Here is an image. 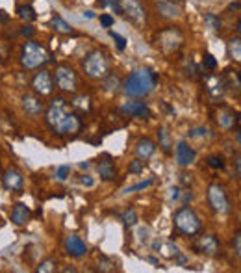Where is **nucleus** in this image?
Masks as SVG:
<instances>
[{
  "label": "nucleus",
  "instance_id": "1",
  "mask_svg": "<svg viewBox=\"0 0 241 273\" xmlns=\"http://www.w3.org/2000/svg\"><path fill=\"white\" fill-rule=\"evenodd\" d=\"M46 123L57 136H67V134H76L82 128V121L78 114L69 112L67 101L62 97H56L46 110Z\"/></svg>",
  "mask_w": 241,
  "mask_h": 273
},
{
  "label": "nucleus",
  "instance_id": "2",
  "mask_svg": "<svg viewBox=\"0 0 241 273\" xmlns=\"http://www.w3.org/2000/svg\"><path fill=\"white\" fill-rule=\"evenodd\" d=\"M158 85V74L152 69H136L125 80V93L130 99H141L150 95Z\"/></svg>",
  "mask_w": 241,
  "mask_h": 273
},
{
  "label": "nucleus",
  "instance_id": "3",
  "mask_svg": "<svg viewBox=\"0 0 241 273\" xmlns=\"http://www.w3.org/2000/svg\"><path fill=\"white\" fill-rule=\"evenodd\" d=\"M82 69H84V73H86L89 78L100 80L109 73V62L104 52L93 51L84 58Z\"/></svg>",
  "mask_w": 241,
  "mask_h": 273
},
{
  "label": "nucleus",
  "instance_id": "4",
  "mask_svg": "<svg viewBox=\"0 0 241 273\" xmlns=\"http://www.w3.org/2000/svg\"><path fill=\"white\" fill-rule=\"evenodd\" d=\"M174 227H176L182 234H186V236H195V234L201 233L202 225L193 208H190V206H182V208L174 214Z\"/></svg>",
  "mask_w": 241,
  "mask_h": 273
},
{
  "label": "nucleus",
  "instance_id": "5",
  "mask_svg": "<svg viewBox=\"0 0 241 273\" xmlns=\"http://www.w3.org/2000/svg\"><path fill=\"white\" fill-rule=\"evenodd\" d=\"M48 52L45 51V47H41L35 41H26L23 45V52H21V63L26 69H37L41 65H45L48 62Z\"/></svg>",
  "mask_w": 241,
  "mask_h": 273
},
{
  "label": "nucleus",
  "instance_id": "6",
  "mask_svg": "<svg viewBox=\"0 0 241 273\" xmlns=\"http://www.w3.org/2000/svg\"><path fill=\"white\" fill-rule=\"evenodd\" d=\"M208 203L213 208V212H217V214H228L230 212L228 195L223 186H219V184H212L208 188Z\"/></svg>",
  "mask_w": 241,
  "mask_h": 273
},
{
  "label": "nucleus",
  "instance_id": "7",
  "mask_svg": "<svg viewBox=\"0 0 241 273\" xmlns=\"http://www.w3.org/2000/svg\"><path fill=\"white\" fill-rule=\"evenodd\" d=\"M56 85L65 93H73L76 91V85H78V76H76L75 69L69 67V65H59L56 69Z\"/></svg>",
  "mask_w": 241,
  "mask_h": 273
},
{
  "label": "nucleus",
  "instance_id": "8",
  "mask_svg": "<svg viewBox=\"0 0 241 273\" xmlns=\"http://www.w3.org/2000/svg\"><path fill=\"white\" fill-rule=\"evenodd\" d=\"M123 15H127L132 23L143 24L147 21V12H145L141 0H123Z\"/></svg>",
  "mask_w": 241,
  "mask_h": 273
},
{
  "label": "nucleus",
  "instance_id": "9",
  "mask_svg": "<svg viewBox=\"0 0 241 273\" xmlns=\"http://www.w3.org/2000/svg\"><path fill=\"white\" fill-rule=\"evenodd\" d=\"M182 43H184V37L176 28H167L160 34V47L167 52L178 51L182 47Z\"/></svg>",
  "mask_w": 241,
  "mask_h": 273
},
{
  "label": "nucleus",
  "instance_id": "10",
  "mask_svg": "<svg viewBox=\"0 0 241 273\" xmlns=\"http://www.w3.org/2000/svg\"><path fill=\"white\" fill-rule=\"evenodd\" d=\"M32 87H34V91L39 93V95H50L52 89H54V80H52L50 73H48V71L35 73V76L32 78Z\"/></svg>",
  "mask_w": 241,
  "mask_h": 273
},
{
  "label": "nucleus",
  "instance_id": "11",
  "mask_svg": "<svg viewBox=\"0 0 241 273\" xmlns=\"http://www.w3.org/2000/svg\"><path fill=\"white\" fill-rule=\"evenodd\" d=\"M174 156H176V162L180 167H188V165H191L195 162L197 153H195V149H191L186 142H178Z\"/></svg>",
  "mask_w": 241,
  "mask_h": 273
},
{
  "label": "nucleus",
  "instance_id": "12",
  "mask_svg": "<svg viewBox=\"0 0 241 273\" xmlns=\"http://www.w3.org/2000/svg\"><path fill=\"white\" fill-rule=\"evenodd\" d=\"M197 249L208 256H215L219 255V251H221V244H219V240L215 238L213 234H204V236H201V240L197 242Z\"/></svg>",
  "mask_w": 241,
  "mask_h": 273
},
{
  "label": "nucleus",
  "instance_id": "13",
  "mask_svg": "<svg viewBox=\"0 0 241 273\" xmlns=\"http://www.w3.org/2000/svg\"><path fill=\"white\" fill-rule=\"evenodd\" d=\"M65 251H67L71 256L80 258V256H84L87 253V245L80 236L71 234V236H67V240H65Z\"/></svg>",
  "mask_w": 241,
  "mask_h": 273
},
{
  "label": "nucleus",
  "instance_id": "14",
  "mask_svg": "<svg viewBox=\"0 0 241 273\" xmlns=\"http://www.w3.org/2000/svg\"><path fill=\"white\" fill-rule=\"evenodd\" d=\"M2 184L8 192H21L24 184L23 175L19 173L17 169H8L4 175H2Z\"/></svg>",
  "mask_w": 241,
  "mask_h": 273
},
{
  "label": "nucleus",
  "instance_id": "15",
  "mask_svg": "<svg viewBox=\"0 0 241 273\" xmlns=\"http://www.w3.org/2000/svg\"><path fill=\"white\" fill-rule=\"evenodd\" d=\"M123 112L130 117H139V119H149L150 117V110L147 108L145 103H139V101H130V103L123 104Z\"/></svg>",
  "mask_w": 241,
  "mask_h": 273
},
{
  "label": "nucleus",
  "instance_id": "16",
  "mask_svg": "<svg viewBox=\"0 0 241 273\" xmlns=\"http://www.w3.org/2000/svg\"><path fill=\"white\" fill-rule=\"evenodd\" d=\"M156 12L163 19H178L182 15L180 8L176 4H172V2H167V0H158L156 2Z\"/></svg>",
  "mask_w": 241,
  "mask_h": 273
},
{
  "label": "nucleus",
  "instance_id": "17",
  "mask_svg": "<svg viewBox=\"0 0 241 273\" xmlns=\"http://www.w3.org/2000/svg\"><path fill=\"white\" fill-rule=\"evenodd\" d=\"M23 108L26 112V115L30 117H37L43 112V103L34 95H24L23 97Z\"/></svg>",
  "mask_w": 241,
  "mask_h": 273
},
{
  "label": "nucleus",
  "instance_id": "18",
  "mask_svg": "<svg viewBox=\"0 0 241 273\" xmlns=\"http://www.w3.org/2000/svg\"><path fill=\"white\" fill-rule=\"evenodd\" d=\"M97 169H98V175H100V178H102V180H113L115 175H117L113 162H111V158H109L108 154H106V156L98 162Z\"/></svg>",
  "mask_w": 241,
  "mask_h": 273
},
{
  "label": "nucleus",
  "instance_id": "19",
  "mask_svg": "<svg viewBox=\"0 0 241 273\" xmlns=\"http://www.w3.org/2000/svg\"><path fill=\"white\" fill-rule=\"evenodd\" d=\"M154 153H156V145L154 142H150L149 138H141L138 142V145H136V154L141 160H149Z\"/></svg>",
  "mask_w": 241,
  "mask_h": 273
},
{
  "label": "nucleus",
  "instance_id": "20",
  "mask_svg": "<svg viewBox=\"0 0 241 273\" xmlns=\"http://www.w3.org/2000/svg\"><path fill=\"white\" fill-rule=\"evenodd\" d=\"M30 219V208L23 203H17V205L13 206V212H12V221L15 225H26Z\"/></svg>",
  "mask_w": 241,
  "mask_h": 273
},
{
  "label": "nucleus",
  "instance_id": "21",
  "mask_svg": "<svg viewBox=\"0 0 241 273\" xmlns=\"http://www.w3.org/2000/svg\"><path fill=\"white\" fill-rule=\"evenodd\" d=\"M217 123H219V126H223V128H232L234 123H239V115H234L232 110L223 108V110H219Z\"/></svg>",
  "mask_w": 241,
  "mask_h": 273
},
{
  "label": "nucleus",
  "instance_id": "22",
  "mask_svg": "<svg viewBox=\"0 0 241 273\" xmlns=\"http://www.w3.org/2000/svg\"><path fill=\"white\" fill-rule=\"evenodd\" d=\"M208 93H210L213 99L223 97V93H224V82L223 80H219V78L208 80Z\"/></svg>",
  "mask_w": 241,
  "mask_h": 273
},
{
  "label": "nucleus",
  "instance_id": "23",
  "mask_svg": "<svg viewBox=\"0 0 241 273\" xmlns=\"http://www.w3.org/2000/svg\"><path fill=\"white\" fill-rule=\"evenodd\" d=\"M104 89L108 91V93H115V91L119 89L120 87V80H119V76L117 74H111V73H108L106 76H104Z\"/></svg>",
  "mask_w": 241,
  "mask_h": 273
},
{
  "label": "nucleus",
  "instance_id": "24",
  "mask_svg": "<svg viewBox=\"0 0 241 273\" xmlns=\"http://www.w3.org/2000/svg\"><path fill=\"white\" fill-rule=\"evenodd\" d=\"M73 108H76L80 114H87V112L91 110V97H87V95L76 97L75 101H73Z\"/></svg>",
  "mask_w": 241,
  "mask_h": 273
},
{
  "label": "nucleus",
  "instance_id": "25",
  "mask_svg": "<svg viewBox=\"0 0 241 273\" xmlns=\"http://www.w3.org/2000/svg\"><path fill=\"white\" fill-rule=\"evenodd\" d=\"M228 56L234 60V62H239L241 60V39L239 37H234V39L228 41Z\"/></svg>",
  "mask_w": 241,
  "mask_h": 273
},
{
  "label": "nucleus",
  "instance_id": "26",
  "mask_svg": "<svg viewBox=\"0 0 241 273\" xmlns=\"http://www.w3.org/2000/svg\"><path fill=\"white\" fill-rule=\"evenodd\" d=\"M17 13H19V17L23 19V21H28V23H32V21H35V10L30 4H24V6H19V10H17Z\"/></svg>",
  "mask_w": 241,
  "mask_h": 273
},
{
  "label": "nucleus",
  "instance_id": "27",
  "mask_svg": "<svg viewBox=\"0 0 241 273\" xmlns=\"http://www.w3.org/2000/svg\"><path fill=\"white\" fill-rule=\"evenodd\" d=\"M156 249H163V255L169 256V258H176L178 255H180V251H178V247L172 242H167V244H154Z\"/></svg>",
  "mask_w": 241,
  "mask_h": 273
},
{
  "label": "nucleus",
  "instance_id": "28",
  "mask_svg": "<svg viewBox=\"0 0 241 273\" xmlns=\"http://www.w3.org/2000/svg\"><path fill=\"white\" fill-rule=\"evenodd\" d=\"M204 24L212 32H221V19L217 15H213V13H204Z\"/></svg>",
  "mask_w": 241,
  "mask_h": 273
},
{
  "label": "nucleus",
  "instance_id": "29",
  "mask_svg": "<svg viewBox=\"0 0 241 273\" xmlns=\"http://www.w3.org/2000/svg\"><path fill=\"white\" fill-rule=\"evenodd\" d=\"M52 26H54V30L56 32H62V34H69L71 30V24L67 23V21H64L62 17H54L52 19Z\"/></svg>",
  "mask_w": 241,
  "mask_h": 273
},
{
  "label": "nucleus",
  "instance_id": "30",
  "mask_svg": "<svg viewBox=\"0 0 241 273\" xmlns=\"http://www.w3.org/2000/svg\"><path fill=\"white\" fill-rule=\"evenodd\" d=\"M100 6L109 8L115 15H123V4H120V0H100Z\"/></svg>",
  "mask_w": 241,
  "mask_h": 273
},
{
  "label": "nucleus",
  "instance_id": "31",
  "mask_svg": "<svg viewBox=\"0 0 241 273\" xmlns=\"http://www.w3.org/2000/svg\"><path fill=\"white\" fill-rule=\"evenodd\" d=\"M158 138H160V147L165 151V153H171V142H169V134L167 130L161 126L160 130H158Z\"/></svg>",
  "mask_w": 241,
  "mask_h": 273
},
{
  "label": "nucleus",
  "instance_id": "32",
  "mask_svg": "<svg viewBox=\"0 0 241 273\" xmlns=\"http://www.w3.org/2000/svg\"><path fill=\"white\" fill-rule=\"evenodd\" d=\"M123 221H125V225H127V227H132V225H136V223H138V212L134 210V208H128V210L123 214Z\"/></svg>",
  "mask_w": 241,
  "mask_h": 273
},
{
  "label": "nucleus",
  "instance_id": "33",
  "mask_svg": "<svg viewBox=\"0 0 241 273\" xmlns=\"http://www.w3.org/2000/svg\"><path fill=\"white\" fill-rule=\"evenodd\" d=\"M98 266H100L102 271H115V262L111 258H108V256H100L98 258Z\"/></svg>",
  "mask_w": 241,
  "mask_h": 273
},
{
  "label": "nucleus",
  "instance_id": "34",
  "mask_svg": "<svg viewBox=\"0 0 241 273\" xmlns=\"http://www.w3.org/2000/svg\"><path fill=\"white\" fill-rule=\"evenodd\" d=\"M71 175V165H59L56 169V178L57 180H65Z\"/></svg>",
  "mask_w": 241,
  "mask_h": 273
},
{
  "label": "nucleus",
  "instance_id": "35",
  "mask_svg": "<svg viewBox=\"0 0 241 273\" xmlns=\"http://www.w3.org/2000/svg\"><path fill=\"white\" fill-rule=\"evenodd\" d=\"M150 184H152V178L139 182V184H136V186H130V188L125 190V194H132V192H138V190H145V188H149Z\"/></svg>",
  "mask_w": 241,
  "mask_h": 273
},
{
  "label": "nucleus",
  "instance_id": "36",
  "mask_svg": "<svg viewBox=\"0 0 241 273\" xmlns=\"http://www.w3.org/2000/svg\"><path fill=\"white\" fill-rule=\"evenodd\" d=\"M208 165H210V167H213V169H223L224 162H223V158H221V156H210V158H208Z\"/></svg>",
  "mask_w": 241,
  "mask_h": 273
},
{
  "label": "nucleus",
  "instance_id": "37",
  "mask_svg": "<svg viewBox=\"0 0 241 273\" xmlns=\"http://www.w3.org/2000/svg\"><path fill=\"white\" fill-rule=\"evenodd\" d=\"M54 266H56V262H54V260H45V262H41L39 266H37V271H39V273L54 271Z\"/></svg>",
  "mask_w": 241,
  "mask_h": 273
},
{
  "label": "nucleus",
  "instance_id": "38",
  "mask_svg": "<svg viewBox=\"0 0 241 273\" xmlns=\"http://www.w3.org/2000/svg\"><path fill=\"white\" fill-rule=\"evenodd\" d=\"M109 35L113 37V41L117 43V47H119V51H125L127 49V39L123 37L120 34H117V32H109Z\"/></svg>",
  "mask_w": 241,
  "mask_h": 273
},
{
  "label": "nucleus",
  "instance_id": "39",
  "mask_svg": "<svg viewBox=\"0 0 241 273\" xmlns=\"http://www.w3.org/2000/svg\"><path fill=\"white\" fill-rule=\"evenodd\" d=\"M143 162H139V160H134V162H130V173H134V175H138V173H141L143 171Z\"/></svg>",
  "mask_w": 241,
  "mask_h": 273
},
{
  "label": "nucleus",
  "instance_id": "40",
  "mask_svg": "<svg viewBox=\"0 0 241 273\" xmlns=\"http://www.w3.org/2000/svg\"><path fill=\"white\" fill-rule=\"evenodd\" d=\"M100 23H102V26L109 28V26H113L115 19L111 17V15H108V13H102V15H100Z\"/></svg>",
  "mask_w": 241,
  "mask_h": 273
},
{
  "label": "nucleus",
  "instance_id": "41",
  "mask_svg": "<svg viewBox=\"0 0 241 273\" xmlns=\"http://www.w3.org/2000/svg\"><path fill=\"white\" fill-rule=\"evenodd\" d=\"M234 251H235V255L241 256V233L234 234Z\"/></svg>",
  "mask_w": 241,
  "mask_h": 273
},
{
  "label": "nucleus",
  "instance_id": "42",
  "mask_svg": "<svg viewBox=\"0 0 241 273\" xmlns=\"http://www.w3.org/2000/svg\"><path fill=\"white\" fill-rule=\"evenodd\" d=\"M149 229L147 227H141L138 231V236H139V242H141V244H145V242H149Z\"/></svg>",
  "mask_w": 241,
  "mask_h": 273
},
{
  "label": "nucleus",
  "instance_id": "43",
  "mask_svg": "<svg viewBox=\"0 0 241 273\" xmlns=\"http://www.w3.org/2000/svg\"><path fill=\"white\" fill-rule=\"evenodd\" d=\"M204 65H206L208 69H215L217 67V62H215V58H213L212 54H206V56H204Z\"/></svg>",
  "mask_w": 241,
  "mask_h": 273
},
{
  "label": "nucleus",
  "instance_id": "44",
  "mask_svg": "<svg viewBox=\"0 0 241 273\" xmlns=\"http://www.w3.org/2000/svg\"><path fill=\"white\" fill-rule=\"evenodd\" d=\"M208 134V128H193L190 130V138H202Z\"/></svg>",
  "mask_w": 241,
  "mask_h": 273
},
{
  "label": "nucleus",
  "instance_id": "45",
  "mask_svg": "<svg viewBox=\"0 0 241 273\" xmlns=\"http://www.w3.org/2000/svg\"><path fill=\"white\" fill-rule=\"evenodd\" d=\"M80 182L84 184V186H87V188H91L93 184H95V180H93L91 176L89 175H84V176H80Z\"/></svg>",
  "mask_w": 241,
  "mask_h": 273
},
{
  "label": "nucleus",
  "instance_id": "46",
  "mask_svg": "<svg viewBox=\"0 0 241 273\" xmlns=\"http://www.w3.org/2000/svg\"><path fill=\"white\" fill-rule=\"evenodd\" d=\"M169 192H171V194H169V199L171 201H176L178 197H180V188H171Z\"/></svg>",
  "mask_w": 241,
  "mask_h": 273
},
{
  "label": "nucleus",
  "instance_id": "47",
  "mask_svg": "<svg viewBox=\"0 0 241 273\" xmlns=\"http://www.w3.org/2000/svg\"><path fill=\"white\" fill-rule=\"evenodd\" d=\"M21 32H23V35H26V37H32V35H34V28H32V26H24Z\"/></svg>",
  "mask_w": 241,
  "mask_h": 273
},
{
  "label": "nucleus",
  "instance_id": "48",
  "mask_svg": "<svg viewBox=\"0 0 241 273\" xmlns=\"http://www.w3.org/2000/svg\"><path fill=\"white\" fill-rule=\"evenodd\" d=\"M239 175H241V162H239V156L235 158V176L239 178Z\"/></svg>",
  "mask_w": 241,
  "mask_h": 273
},
{
  "label": "nucleus",
  "instance_id": "49",
  "mask_svg": "<svg viewBox=\"0 0 241 273\" xmlns=\"http://www.w3.org/2000/svg\"><path fill=\"white\" fill-rule=\"evenodd\" d=\"M191 197H193V195H191L190 192H186V194H184V197H182V203H184V205H186V203H190V201H191Z\"/></svg>",
  "mask_w": 241,
  "mask_h": 273
},
{
  "label": "nucleus",
  "instance_id": "50",
  "mask_svg": "<svg viewBox=\"0 0 241 273\" xmlns=\"http://www.w3.org/2000/svg\"><path fill=\"white\" fill-rule=\"evenodd\" d=\"M180 176H182V182H184V184H191V180H193L191 175H180Z\"/></svg>",
  "mask_w": 241,
  "mask_h": 273
},
{
  "label": "nucleus",
  "instance_id": "51",
  "mask_svg": "<svg viewBox=\"0 0 241 273\" xmlns=\"http://www.w3.org/2000/svg\"><path fill=\"white\" fill-rule=\"evenodd\" d=\"M84 17H86V19H95V12H91V10H89V12H84Z\"/></svg>",
  "mask_w": 241,
  "mask_h": 273
},
{
  "label": "nucleus",
  "instance_id": "52",
  "mask_svg": "<svg viewBox=\"0 0 241 273\" xmlns=\"http://www.w3.org/2000/svg\"><path fill=\"white\" fill-rule=\"evenodd\" d=\"M6 21H8V15L2 12V10H0V23H6Z\"/></svg>",
  "mask_w": 241,
  "mask_h": 273
},
{
  "label": "nucleus",
  "instance_id": "53",
  "mask_svg": "<svg viewBox=\"0 0 241 273\" xmlns=\"http://www.w3.org/2000/svg\"><path fill=\"white\" fill-rule=\"evenodd\" d=\"M80 167H82V169H87V167H89V162H82Z\"/></svg>",
  "mask_w": 241,
  "mask_h": 273
},
{
  "label": "nucleus",
  "instance_id": "54",
  "mask_svg": "<svg viewBox=\"0 0 241 273\" xmlns=\"http://www.w3.org/2000/svg\"><path fill=\"white\" fill-rule=\"evenodd\" d=\"M149 262H152V264H158V260H156L154 256H149Z\"/></svg>",
  "mask_w": 241,
  "mask_h": 273
},
{
  "label": "nucleus",
  "instance_id": "55",
  "mask_svg": "<svg viewBox=\"0 0 241 273\" xmlns=\"http://www.w3.org/2000/svg\"><path fill=\"white\" fill-rule=\"evenodd\" d=\"M167 2H172V4H174V2H176V4H182L184 0H167Z\"/></svg>",
  "mask_w": 241,
  "mask_h": 273
}]
</instances>
